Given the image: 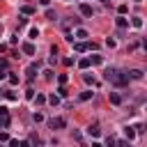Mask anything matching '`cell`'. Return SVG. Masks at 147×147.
<instances>
[{"label":"cell","mask_w":147,"mask_h":147,"mask_svg":"<svg viewBox=\"0 0 147 147\" xmlns=\"http://www.w3.org/2000/svg\"><path fill=\"white\" fill-rule=\"evenodd\" d=\"M48 124H51V129H64L67 126V119L64 117H53Z\"/></svg>","instance_id":"obj_3"},{"label":"cell","mask_w":147,"mask_h":147,"mask_svg":"<svg viewBox=\"0 0 147 147\" xmlns=\"http://www.w3.org/2000/svg\"><path fill=\"white\" fill-rule=\"evenodd\" d=\"M23 53H25V55H34V44L25 41V44H23Z\"/></svg>","instance_id":"obj_7"},{"label":"cell","mask_w":147,"mask_h":147,"mask_svg":"<svg viewBox=\"0 0 147 147\" xmlns=\"http://www.w3.org/2000/svg\"><path fill=\"white\" fill-rule=\"evenodd\" d=\"M7 78H9V83H11V85H18V76H16V74H9Z\"/></svg>","instance_id":"obj_21"},{"label":"cell","mask_w":147,"mask_h":147,"mask_svg":"<svg viewBox=\"0 0 147 147\" xmlns=\"http://www.w3.org/2000/svg\"><path fill=\"white\" fill-rule=\"evenodd\" d=\"M32 101H34L37 106H44V103H46V96H44V94H37V96H34Z\"/></svg>","instance_id":"obj_14"},{"label":"cell","mask_w":147,"mask_h":147,"mask_svg":"<svg viewBox=\"0 0 147 147\" xmlns=\"http://www.w3.org/2000/svg\"><path fill=\"white\" fill-rule=\"evenodd\" d=\"M101 62H103L101 55H92V57H90V64H101Z\"/></svg>","instance_id":"obj_16"},{"label":"cell","mask_w":147,"mask_h":147,"mask_svg":"<svg viewBox=\"0 0 147 147\" xmlns=\"http://www.w3.org/2000/svg\"><path fill=\"white\" fill-rule=\"evenodd\" d=\"M87 133H90L92 138H99V136H101V129H99V124H90V129H87Z\"/></svg>","instance_id":"obj_5"},{"label":"cell","mask_w":147,"mask_h":147,"mask_svg":"<svg viewBox=\"0 0 147 147\" xmlns=\"http://www.w3.org/2000/svg\"><path fill=\"white\" fill-rule=\"evenodd\" d=\"M25 96H28V99H34V90H32V87H30V90H28V92H25Z\"/></svg>","instance_id":"obj_30"},{"label":"cell","mask_w":147,"mask_h":147,"mask_svg":"<svg viewBox=\"0 0 147 147\" xmlns=\"http://www.w3.org/2000/svg\"><path fill=\"white\" fill-rule=\"evenodd\" d=\"M110 103H115V106H119V103H122V96H119L117 92H110Z\"/></svg>","instance_id":"obj_10"},{"label":"cell","mask_w":147,"mask_h":147,"mask_svg":"<svg viewBox=\"0 0 147 147\" xmlns=\"http://www.w3.org/2000/svg\"><path fill=\"white\" fill-rule=\"evenodd\" d=\"M39 5H44V7H48V5H51V0H39Z\"/></svg>","instance_id":"obj_32"},{"label":"cell","mask_w":147,"mask_h":147,"mask_svg":"<svg viewBox=\"0 0 147 147\" xmlns=\"http://www.w3.org/2000/svg\"><path fill=\"white\" fill-rule=\"evenodd\" d=\"M117 11H119V16H124V14L129 11V7H126V5H119V7H117Z\"/></svg>","instance_id":"obj_23"},{"label":"cell","mask_w":147,"mask_h":147,"mask_svg":"<svg viewBox=\"0 0 147 147\" xmlns=\"http://www.w3.org/2000/svg\"><path fill=\"white\" fill-rule=\"evenodd\" d=\"M67 94H69V92H67V87H64V85H60V90H57V96L62 99V96H67Z\"/></svg>","instance_id":"obj_22"},{"label":"cell","mask_w":147,"mask_h":147,"mask_svg":"<svg viewBox=\"0 0 147 147\" xmlns=\"http://www.w3.org/2000/svg\"><path fill=\"white\" fill-rule=\"evenodd\" d=\"M78 67H80V69H87V67H90V57H83V60L78 62Z\"/></svg>","instance_id":"obj_19"},{"label":"cell","mask_w":147,"mask_h":147,"mask_svg":"<svg viewBox=\"0 0 147 147\" xmlns=\"http://www.w3.org/2000/svg\"><path fill=\"white\" fill-rule=\"evenodd\" d=\"M80 14H83V16H87V18H90V16H92V14H94V11H92V7H90V5H87V2H83V5H80Z\"/></svg>","instance_id":"obj_6"},{"label":"cell","mask_w":147,"mask_h":147,"mask_svg":"<svg viewBox=\"0 0 147 147\" xmlns=\"http://www.w3.org/2000/svg\"><path fill=\"white\" fill-rule=\"evenodd\" d=\"M126 76H129V78H133V80H140V78H142V71H140V69H131Z\"/></svg>","instance_id":"obj_8"},{"label":"cell","mask_w":147,"mask_h":147,"mask_svg":"<svg viewBox=\"0 0 147 147\" xmlns=\"http://www.w3.org/2000/svg\"><path fill=\"white\" fill-rule=\"evenodd\" d=\"M32 119H34V122H41V119H44V115H41V113H34V115H32Z\"/></svg>","instance_id":"obj_29"},{"label":"cell","mask_w":147,"mask_h":147,"mask_svg":"<svg viewBox=\"0 0 147 147\" xmlns=\"http://www.w3.org/2000/svg\"><path fill=\"white\" fill-rule=\"evenodd\" d=\"M7 126H9V110L0 106V129H7Z\"/></svg>","instance_id":"obj_2"},{"label":"cell","mask_w":147,"mask_h":147,"mask_svg":"<svg viewBox=\"0 0 147 147\" xmlns=\"http://www.w3.org/2000/svg\"><path fill=\"white\" fill-rule=\"evenodd\" d=\"M117 147H131V145H129V140H119V142H117Z\"/></svg>","instance_id":"obj_31"},{"label":"cell","mask_w":147,"mask_h":147,"mask_svg":"<svg viewBox=\"0 0 147 147\" xmlns=\"http://www.w3.org/2000/svg\"><path fill=\"white\" fill-rule=\"evenodd\" d=\"M46 101L53 103V106H57V103H60V96H57V94H51V96H46Z\"/></svg>","instance_id":"obj_15"},{"label":"cell","mask_w":147,"mask_h":147,"mask_svg":"<svg viewBox=\"0 0 147 147\" xmlns=\"http://www.w3.org/2000/svg\"><path fill=\"white\" fill-rule=\"evenodd\" d=\"M106 46H110V48H115V46H117V41H115L113 37H108V39H106Z\"/></svg>","instance_id":"obj_25"},{"label":"cell","mask_w":147,"mask_h":147,"mask_svg":"<svg viewBox=\"0 0 147 147\" xmlns=\"http://www.w3.org/2000/svg\"><path fill=\"white\" fill-rule=\"evenodd\" d=\"M106 80L113 83V85H117V87L129 85V76H126V71H119V69H108V71H106Z\"/></svg>","instance_id":"obj_1"},{"label":"cell","mask_w":147,"mask_h":147,"mask_svg":"<svg viewBox=\"0 0 147 147\" xmlns=\"http://www.w3.org/2000/svg\"><path fill=\"white\" fill-rule=\"evenodd\" d=\"M92 94H94V92H80L78 101H90V99H92Z\"/></svg>","instance_id":"obj_13"},{"label":"cell","mask_w":147,"mask_h":147,"mask_svg":"<svg viewBox=\"0 0 147 147\" xmlns=\"http://www.w3.org/2000/svg\"><path fill=\"white\" fill-rule=\"evenodd\" d=\"M28 37H30V39H37V37H39V30H37V28H30Z\"/></svg>","instance_id":"obj_18"},{"label":"cell","mask_w":147,"mask_h":147,"mask_svg":"<svg viewBox=\"0 0 147 147\" xmlns=\"http://www.w3.org/2000/svg\"><path fill=\"white\" fill-rule=\"evenodd\" d=\"M115 23H117V28H129V18H124V16H117Z\"/></svg>","instance_id":"obj_9"},{"label":"cell","mask_w":147,"mask_h":147,"mask_svg":"<svg viewBox=\"0 0 147 147\" xmlns=\"http://www.w3.org/2000/svg\"><path fill=\"white\" fill-rule=\"evenodd\" d=\"M46 18H51V21H55L57 16H55V11H53V9H46Z\"/></svg>","instance_id":"obj_24"},{"label":"cell","mask_w":147,"mask_h":147,"mask_svg":"<svg viewBox=\"0 0 147 147\" xmlns=\"http://www.w3.org/2000/svg\"><path fill=\"white\" fill-rule=\"evenodd\" d=\"M21 11H23V14H34V9H32V7H28V5H25V7H21Z\"/></svg>","instance_id":"obj_27"},{"label":"cell","mask_w":147,"mask_h":147,"mask_svg":"<svg viewBox=\"0 0 147 147\" xmlns=\"http://www.w3.org/2000/svg\"><path fill=\"white\" fill-rule=\"evenodd\" d=\"M133 2H140V0H133Z\"/></svg>","instance_id":"obj_35"},{"label":"cell","mask_w":147,"mask_h":147,"mask_svg":"<svg viewBox=\"0 0 147 147\" xmlns=\"http://www.w3.org/2000/svg\"><path fill=\"white\" fill-rule=\"evenodd\" d=\"M37 69H39V64H37V62H32V64L28 67V71H25V74H28V80H32V78L37 76Z\"/></svg>","instance_id":"obj_4"},{"label":"cell","mask_w":147,"mask_h":147,"mask_svg":"<svg viewBox=\"0 0 147 147\" xmlns=\"http://www.w3.org/2000/svg\"><path fill=\"white\" fill-rule=\"evenodd\" d=\"M2 94H5L9 101H14V99H16V94H14V92H2Z\"/></svg>","instance_id":"obj_28"},{"label":"cell","mask_w":147,"mask_h":147,"mask_svg":"<svg viewBox=\"0 0 147 147\" xmlns=\"http://www.w3.org/2000/svg\"><path fill=\"white\" fill-rule=\"evenodd\" d=\"M126 138H129V140H133V138H136V131H133V126H126Z\"/></svg>","instance_id":"obj_20"},{"label":"cell","mask_w":147,"mask_h":147,"mask_svg":"<svg viewBox=\"0 0 147 147\" xmlns=\"http://www.w3.org/2000/svg\"><path fill=\"white\" fill-rule=\"evenodd\" d=\"M83 78H85V83H87V85H94V76H90V74H85Z\"/></svg>","instance_id":"obj_26"},{"label":"cell","mask_w":147,"mask_h":147,"mask_svg":"<svg viewBox=\"0 0 147 147\" xmlns=\"http://www.w3.org/2000/svg\"><path fill=\"white\" fill-rule=\"evenodd\" d=\"M131 25H133V28H142V18H140V16H133V18H131Z\"/></svg>","instance_id":"obj_12"},{"label":"cell","mask_w":147,"mask_h":147,"mask_svg":"<svg viewBox=\"0 0 147 147\" xmlns=\"http://www.w3.org/2000/svg\"><path fill=\"white\" fill-rule=\"evenodd\" d=\"M103 147H117V140L108 136V138H106V145H103Z\"/></svg>","instance_id":"obj_17"},{"label":"cell","mask_w":147,"mask_h":147,"mask_svg":"<svg viewBox=\"0 0 147 147\" xmlns=\"http://www.w3.org/2000/svg\"><path fill=\"white\" fill-rule=\"evenodd\" d=\"M18 147H30V142H18Z\"/></svg>","instance_id":"obj_33"},{"label":"cell","mask_w":147,"mask_h":147,"mask_svg":"<svg viewBox=\"0 0 147 147\" xmlns=\"http://www.w3.org/2000/svg\"><path fill=\"white\" fill-rule=\"evenodd\" d=\"M92 147H103V145H101V142H96V140H94V142H92Z\"/></svg>","instance_id":"obj_34"},{"label":"cell","mask_w":147,"mask_h":147,"mask_svg":"<svg viewBox=\"0 0 147 147\" xmlns=\"http://www.w3.org/2000/svg\"><path fill=\"white\" fill-rule=\"evenodd\" d=\"M85 37H87V30H83V28H78L74 34V39H85Z\"/></svg>","instance_id":"obj_11"}]
</instances>
